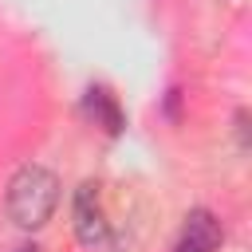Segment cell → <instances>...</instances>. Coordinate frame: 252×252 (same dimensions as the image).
Returning a JSON list of instances; mask_svg holds the SVG:
<instances>
[{
	"mask_svg": "<svg viewBox=\"0 0 252 252\" xmlns=\"http://www.w3.org/2000/svg\"><path fill=\"white\" fill-rule=\"evenodd\" d=\"M59 205V177L47 169V165H20L8 181V193H4V209H8V220L24 232H35L51 220Z\"/></svg>",
	"mask_w": 252,
	"mask_h": 252,
	"instance_id": "6da1fadb",
	"label": "cell"
},
{
	"mask_svg": "<svg viewBox=\"0 0 252 252\" xmlns=\"http://www.w3.org/2000/svg\"><path fill=\"white\" fill-rule=\"evenodd\" d=\"M75 236H79V244H87V248H102L106 240H110V228H106V217H102V209H98V193H94V185L91 181H83L79 189H75Z\"/></svg>",
	"mask_w": 252,
	"mask_h": 252,
	"instance_id": "7a4b0ae2",
	"label": "cell"
},
{
	"mask_svg": "<svg viewBox=\"0 0 252 252\" xmlns=\"http://www.w3.org/2000/svg\"><path fill=\"white\" fill-rule=\"evenodd\" d=\"M220 236H224V232H220V220H217L209 209H193V213L185 217L177 252H217Z\"/></svg>",
	"mask_w": 252,
	"mask_h": 252,
	"instance_id": "3957f363",
	"label": "cell"
},
{
	"mask_svg": "<svg viewBox=\"0 0 252 252\" xmlns=\"http://www.w3.org/2000/svg\"><path fill=\"white\" fill-rule=\"evenodd\" d=\"M87 110H91V118H94L106 134H118V130H122V110H118V102H114L102 87H91V91H87Z\"/></svg>",
	"mask_w": 252,
	"mask_h": 252,
	"instance_id": "277c9868",
	"label": "cell"
}]
</instances>
